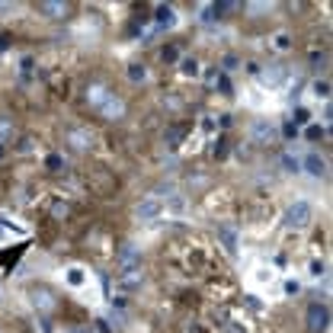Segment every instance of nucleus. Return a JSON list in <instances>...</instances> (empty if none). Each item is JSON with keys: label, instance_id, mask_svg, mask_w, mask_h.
<instances>
[{"label": "nucleus", "instance_id": "1", "mask_svg": "<svg viewBox=\"0 0 333 333\" xmlns=\"http://www.w3.org/2000/svg\"><path fill=\"white\" fill-rule=\"evenodd\" d=\"M311 215H314L311 202L298 199V202H292V205L285 208V227H292V231H301V227L311 224Z\"/></svg>", "mask_w": 333, "mask_h": 333}, {"label": "nucleus", "instance_id": "2", "mask_svg": "<svg viewBox=\"0 0 333 333\" xmlns=\"http://www.w3.org/2000/svg\"><path fill=\"white\" fill-rule=\"evenodd\" d=\"M304 327H308V333H327V327H330V308H327V304L314 301L311 308H308Z\"/></svg>", "mask_w": 333, "mask_h": 333}, {"label": "nucleus", "instance_id": "3", "mask_svg": "<svg viewBox=\"0 0 333 333\" xmlns=\"http://www.w3.org/2000/svg\"><path fill=\"white\" fill-rule=\"evenodd\" d=\"M116 266H119V273H125V269H138L141 266V250L135 247V243H122L119 253H116Z\"/></svg>", "mask_w": 333, "mask_h": 333}, {"label": "nucleus", "instance_id": "4", "mask_svg": "<svg viewBox=\"0 0 333 333\" xmlns=\"http://www.w3.org/2000/svg\"><path fill=\"white\" fill-rule=\"evenodd\" d=\"M250 138H253L257 144H273V141H276V125H273L269 119H257V122L250 125Z\"/></svg>", "mask_w": 333, "mask_h": 333}, {"label": "nucleus", "instance_id": "5", "mask_svg": "<svg viewBox=\"0 0 333 333\" xmlns=\"http://www.w3.org/2000/svg\"><path fill=\"white\" fill-rule=\"evenodd\" d=\"M160 212H163V202H160L157 196L141 199V202H138V208H135L138 221H154V218H160Z\"/></svg>", "mask_w": 333, "mask_h": 333}, {"label": "nucleus", "instance_id": "6", "mask_svg": "<svg viewBox=\"0 0 333 333\" xmlns=\"http://www.w3.org/2000/svg\"><path fill=\"white\" fill-rule=\"evenodd\" d=\"M29 301H32V308L36 311H45V314H51L58 308V298L48 292V288H32L29 292Z\"/></svg>", "mask_w": 333, "mask_h": 333}, {"label": "nucleus", "instance_id": "7", "mask_svg": "<svg viewBox=\"0 0 333 333\" xmlns=\"http://www.w3.org/2000/svg\"><path fill=\"white\" fill-rule=\"evenodd\" d=\"M64 138L71 141L74 151H90L93 147V131H87V128H67Z\"/></svg>", "mask_w": 333, "mask_h": 333}, {"label": "nucleus", "instance_id": "8", "mask_svg": "<svg viewBox=\"0 0 333 333\" xmlns=\"http://www.w3.org/2000/svg\"><path fill=\"white\" fill-rule=\"evenodd\" d=\"M141 285H144V273H141V266L119 273V288H122V292H135V288H141Z\"/></svg>", "mask_w": 333, "mask_h": 333}, {"label": "nucleus", "instance_id": "9", "mask_svg": "<svg viewBox=\"0 0 333 333\" xmlns=\"http://www.w3.org/2000/svg\"><path fill=\"white\" fill-rule=\"evenodd\" d=\"M100 112H103V119H122L125 116V100L122 96H106V103L100 106Z\"/></svg>", "mask_w": 333, "mask_h": 333}, {"label": "nucleus", "instance_id": "10", "mask_svg": "<svg viewBox=\"0 0 333 333\" xmlns=\"http://www.w3.org/2000/svg\"><path fill=\"white\" fill-rule=\"evenodd\" d=\"M301 166L311 173V177H317V180H320V177H327V160H323L320 154H308V157L301 160Z\"/></svg>", "mask_w": 333, "mask_h": 333}, {"label": "nucleus", "instance_id": "11", "mask_svg": "<svg viewBox=\"0 0 333 333\" xmlns=\"http://www.w3.org/2000/svg\"><path fill=\"white\" fill-rule=\"evenodd\" d=\"M39 10L48 16V20H61V16H67V4H61V0H45V4H39Z\"/></svg>", "mask_w": 333, "mask_h": 333}, {"label": "nucleus", "instance_id": "12", "mask_svg": "<svg viewBox=\"0 0 333 333\" xmlns=\"http://www.w3.org/2000/svg\"><path fill=\"white\" fill-rule=\"evenodd\" d=\"M218 237H221V243H224V250L231 253H237V231H234V227H227V224H221L218 227Z\"/></svg>", "mask_w": 333, "mask_h": 333}, {"label": "nucleus", "instance_id": "13", "mask_svg": "<svg viewBox=\"0 0 333 333\" xmlns=\"http://www.w3.org/2000/svg\"><path fill=\"white\" fill-rule=\"evenodd\" d=\"M128 80H131V84L147 80V67L141 64V61H131V64H128Z\"/></svg>", "mask_w": 333, "mask_h": 333}, {"label": "nucleus", "instance_id": "14", "mask_svg": "<svg viewBox=\"0 0 333 333\" xmlns=\"http://www.w3.org/2000/svg\"><path fill=\"white\" fill-rule=\"evenodd\" d=\"M279 163H282L285 173H298V170H301V160H298L295 154H282V157H279Z\"/></svg>", "mask_w": 333, "mask_h": 333}, {"label": "nucleus", "instance_id": "15", "mask_svg": "<svg viewBox=\"0 0 333 333\" xmlns=\"http://www.w3.org/2000/svg\"><path fill=\"white\" fill-rule=\"evenodd\" d=\"M157 23L160 26H177V16H173L170 7H157Z\"/></svg>", "mask_w": 333, "mask_h": 333}, {"label": "nucleus", "instance_id": "16", "mask_svg": "<svg viewBox=\"0 0 333 333\" xmlns=\"http://www.w3.org/2000/svg\"><path fill=\"white\" fill-rule=\"evenodd\" d=\"M180 71L186 77H196L199 74V61L196 58H180Z\"/></svg>", "mask_w": 333, "mask_h": 333}, {"label": "nucleus", "instance_id": "17", "mask_svg": "<svg viewBox=\"0 0 333 333\" xmlns=\"http://www.w3.org/2000/svg\"><path fill=\"white\" fill-rule=\"evenodd\" d=\"M282 77H285V71H282V67H279V64H273V67H269L266 74H263V80H266L269 87H276L279 80H282Z\"/></svg>", "mask_w": 333, "mask_h": 333}, {"label": "nucleus", "instance_id": "18", "mask_svg": "<svg viewBox=\"0 0 333 333\" xmlns=\"http://www.w3.org/2000/svg\"><path fill=\"white\" fill-rule=\"evenodd\" d=\"M106 96H109V90H106V87H90V93H87V100H93L96 106H103V103H106Z\"/></svg>", "mask_w": 333, "mask_h": 333}, {"label": "nucleus", "instance_id": "19", "mask_svg": "<svg viewBox=\"0 0 333 333\" xmlns=\"http://www.w3.org/2000/svg\"><path fill=\"white\" fill-rule=\"evenodd\" d=\"M311 93L317 96V100H327V96H330V80H314L311 84Z\"/></svg>", "mask_w": 333, "mask_h": 333}, {"label": "nucleus", "instance_id": "20", "mask_svg": "<svg viewBox=\"0 0 333 333\" xmlns=\"http://www.w3.org/2000/svg\"><path fill=\"white\" fill-rule=\"evenodd\" d=\"M45 166H48L51 173L64 170V157H61V154H48V157H45Z\"/></svg>", "mask_w": 333, "mask_h": 333}, {"label": "nucleus", "instance_id": "21", "mask_svg": "<svg viewBox=\"0 0 333 333\" xmlns=\"http://www.w3.org/2000/svg\"><path fill=\"white\" fill-rule=\"evenodd\" d=\"M308 119H311V112H308V109H295V119H292V125L298 128V125H304Z\"/></svg>", "mask_w": 333, "mask_h": 333}, {"label": "nucleus", "instance_id": "22", "mask_svg": "<svg viewBox=\"0 0 333 333\" xmlns=\"http://www.w3.org/2000/svg\"><path fill=\"white\" fill-rule=\"evenodd\" d=\"M67 282H71V285H84V273H80V269H71V273H67Z\"/></svg>", "mask_w": 333, "mask_h": 333}, {"label": "nucleus", "instance_id": "23", "mask_svg": "<svg viewBox=\"0 0 333 333\" xmlns=\"http://www.w3.org/2000/svg\"><path fill=\"white\" fill-rule=\"evenodd\" d=\"M323 273H327V266H323L320 260H314L311 263V276H323Z\"/></svg>", "mask_w": 333, "mask_h": 333}, {"label": "nucleus", "instance_id": "24", "mask_svg": "<svg viewBox=\"0 0 333 333\" xmlns=\"http://www.w3.org/2000/svg\"><path fill=\"white\" fill-rule=\"evenodd\" d=\"M7 135H10V119H7V116H4V119H0V141H4V138H7Z\"/></svg>", "mask_w": 333, "mask_h": 333}, {"label": "nucleus", "instance_id": "25", "mask_svg": "<svg viewBox=\"0 0 333 333\" xmlns=\"http://www.w3.org/2000/svg\"><path fill=\"white\" fill-rule=\"evenodd\" d=\"M177 138H180V131H177V128H170V131H166V144H170V147H177V144H180Z\"/></svg>", "mask_w": 333, "mask_h": 333}, {"label": "nucleus", "instance_id": "26", "mask_svg": "<svg viewBox=\"0 0 333 333\" xmlns=\"http://www.w3.org/2000/svg\"><path fill=\"white\" fill-rule=\"evenodd\" d=\"M285 292H288V295H298V292H301V285H298L295 279H288V282H285Z\"/></svg>", "mask_w": 333, "mask_h": 333}, {"label": "nucleus", "instance_id": "27", "mask_svg": "<svg viewBox=\"0 0 333 333\" xmlns=\"http://www.w3.org/2000/svg\"><path fill=\"white\" fill-rule=\"evenodd\" d=\"M170 208H173V212H183V208H186V202H183L180 196H173V199H170Z\"/></svg>", "mask_w": 333, "mask_h": 333}, {"label": "nucleus", "instance_id": "28", "mask_svg": "<svg viewBox=\"0 0 333 333\" xmlns=\"http://www.w3.org/2000/svg\"><path fill=\"white\" fill-rule=\"evenodd\" d=\"M163 61H180V51L177 48H163Z\"/></svg>", "mask_w": 333, "mask_h": 333}, {"label": "nucleus", "instance_id": "29", "mask_svg": "<svg viewBox=\"0 0 333 333\" xmlns=\"http://www.w3.org/2000/svg\"><path fill=\"white\" fill-rule=\"evenodd\" d=\"M218 87H221V93H231V80H227V77L221 74V77H218Z\"/></svg>", "mask_w": 333, "mask_h": 333}, {"label": "nucleus", "instance_id": "30", "mask_svg": "<svg viewBox=\"0 0 333 333\" xmlns=\"http://www.w3.org/2000/svg\"><path fill=\"white\" fill-rule=\"evenodd\" d=\"M285 138H292V141H295V138H298V128L292 125V122H285Z\"/></svg>", "mask_w": 333, "mask_h": 333}, {"label": "nucleus", "instance_id": "31", "mask_svg": "<svg viewBox=\"0 0 333 333\" xmlns=\"http://www.w3.org/2000/svg\"><path fill=\"white\" fill-rule=\"evenodd\" d=\"M276 45H279V48H282V51H285L288 45H292V42H288V36H285V32H282V36H276Z\"/></svg>", "mask_w": 333, "mask_h": 333}, {"label": "nucleus", "instance_id": "32", "mask_svg": "<svg viewBox=\"0 0 333 333\" xmlns=\"http://www.w3.org/2000/svg\"><path fill=\"white\" fill-rule=\"evenodd\" d=\"M51 215H55V218H64V215H67V205H61V202H58L55 208H51Z\"/></svg>", "mask_w": 333, "mask_h": 333}, {"label": "nucleus", "instance_id": "33", "mask_svg": "<svg viewBox=\"0 0 333 333\" xmlns=\"http://www.w3.org/2000/svg\"><path fill=\"white\" fill-rule=\"evenodd\" d=\"M234 67H237V58L227 55V58H224V71H234Z\"/></svg>", "mask_w": 333, "mask_h": 333}, {"label": "nucleus", "instance_id": "34", "mask_svg": "<svg viewBox=\"0 0 333 333\" xmlns=\"http://www.w3.org/2000/svg\"><path fill=\"white\" fill-rule=\"evenodd\" d=\"M308 138H323V128L320 125H311L308 128Z\"/></svg>", "mask_w": 333, "mask_h": 333}, {"label": "nucleus", "instance_id": "35", "mask_svg": "<svg viewBox=\"0 0 333 333\" xmlns=\"http://www.w3.org/2000/svg\"><path fill=\"white\" fill-rule=\"evenodd\" d=\"M64 333H90V327H67Z\"/></svg>", "mask_w": 333, "mask_h": 333}, {"label": "nucleus", "instance_id": "36", "mask_svg": "<svg viewBox=\"0 0 333 333\" xmlns=\"http://www.w3.org/2000/svg\"><path fill=\"white\" fill-rule=\"evenodd\" d=\"M4 10H10V4H0V13H4Z\"/></svg>", "mask_w": 333, "mask_h": 333}, {"label": "nucleus", "instance_id": "37", "mask_svg": "<svg viewBox=\"0 0 333 333\" xmlns=\"http://www.w3.org/2000/svg\"><path fill=\"white\" fill-rule=\"evenodd\" d=\"M0 157H4V147H0Z\"/></svg>", "mask_w": 333, "mask_h": 333}]
</instances>
